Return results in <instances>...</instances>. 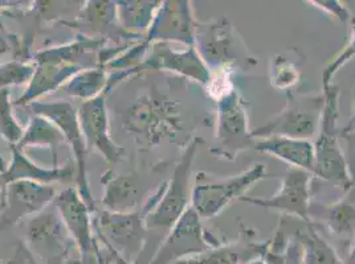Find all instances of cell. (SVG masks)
Returning <instances> with one entry per match:
<instances>
[{"instance_id": "cell-1", "label": "cell", "mask_w": 355, "mask_h": 264, "mask_svg": "<svg viewBox=\"0 0 355 264\" xmlns=\"http://www.w3.org/2000/svg\"><path fill=\"white\" fill-rule=\"evenodd\" d=\"M27 235L28 249L46 264H67L72 245L76 246L56 206H48L33 217Z\"/></svg>"}, {"instance_id": "cell-2", "label": "cell", "mask_w": 355, "mask_h": 264, "mask_svg": "<svg viewBox=\"0 0 355 264\" xmlns=\"http://www.w3.org/2000/svg\"><path fill=\"white\" fill-rule=\"evenodd\" d=\"M97 230L106 249L116 251L128 263L138 256L146 239V225L138 213L104 211L97 220Z\"/></svg>"}, {"instance_id": "cell-3", "label": "cell", "mask_w": 355, "mask_h": 264, "mask_svg": "<svg viewBox=\"0 0 355 264\" xmlns=\"http://www.w3.org/2000/svg\"><path fill=\"white\" fill-rule=\"evenodd\" d=\"M33 111L40 115L51 120L55 126H58L64 139L69 142L71 147L73 149L74 156H76V165H77V172H78V184L81 187L80 194L83 200L87 202V205L90 204V197H89L88 185L85 181V148L87 143L84 139V135L81 131L80 126V119H78V113L76 111L73 106L68 102H53V103H32Z\"/></svg>"}, {"instance_id": "cell-4", "label": "cell", "mask_w": 355, "mask_h": 264, "mask_svg": "<svg viewBox=\"0 0 355 264\" xmlns=\"http://www.w3.org/2000/svg\"><path fill=\"white\" fill-rule=\"evenodd\" d=\"M266 167L256 165L240 176L215 184H196L193 191V209L198 216L214 217L232 200L240 197L253 182L264 176Z\"/></svg>"}, {"instance_id": "cell-5", "label": "cell", "mask_w": 355, "mask_h": 264, "mask_svg": "<svg viewBox=\"0 0 355 264\" xmlns=\"http://www.w3.org/2000/svg\"><path fill=\"white\" fill-rule=\"evenodd\" d=\"M193 148L195 144L183 155L167 191L145 218L146 229H168L184 214L189 202V172L193 162Z\"/></svg>"}, {"instance_id": "cell-6", "label": "cell", "mask_w": 355, "mask_h": 264, "mask_svg": "<svg viewBox=\"0 0 355 264\" xmlns=\"http://www.w3.org/2000/svg\"><path fill=\"white\" fill-rule=\"evenodd\" d=\"M6 205L1 220L6 225L15 223L33 213H40L56 198L53 187L32 181L16 180L6 185Z\"/></svg>"}, {"instance_id": "cell-7", "label": "cell", "mask_w": 355, "mask_h": 264, "mask_svg": "<svg viewBox=\"0 0 355 264\" xmlns=\"http://www.w3.org/2000/svg\"><path fill=\"white\" fill-rule=\"evenodd\" d=\"M206 238L202 235L199 216L189 209L173 226L168 238L150 264H173L179 259L207 251Z\"/></svg>"}, {"instance_id": "cell-8", "label": "cell", "mask_w": 355, "mask_h": 264, "mask_svg": "<svg viewBox=\"0 0 355 264\" xmlns=\"http://www.w3.org/2000/svg\"><path fill=\"white\" fill-rule=\"evenodd\" d=\"M55 206L58 207L61 220L72 236L80 255L83 258H100L98 249L93 239L88 205L83 200L81 194L73 188H69L56 196Z\"/></svg>"}, {"instance_id": "cell-9", "label": "cell", "mask_w": 355, "mask_h": 264, "mask_svg": "<svg viewBox=\"0 0 355 264\" xmlns=\"http://www.w3.org/2000/svg\"><path fill=\"white\" fill-rule=\"evenodd\" d=\"M78 119L87 146L98 149L107 162H119L123 149L116 146L110 139L105 95H97L96 98L84 101L78 111Z\"/></svg>"}, {"instance_id": "cell-10", "label": "cell", "mask_w": 355, "mask_h": 264, "mask_svg": "<svg viewBox=\"0 0 355 264\" xmlns=\"http://www.w3.org/2000/svg\"><path fill=\"white\" fill-rule=\"evenodd\" d=\"M336 113V101L330 100L326 106L325 131L317 143L315 152V171L320 176L338 182L347 181L346 165L340 155V148L334 136L331 135L333 120Z\"/></svg>"}, {"instance_id": "cell-11", "label": "cell", "mask_w": 355, "mask_h": 264, "mask_svg": "<svg viewBox=\"0 0 355 264\" xmlns=\"http://www.w3.org/2000/svg\"><path fill=\"white\" fill-rule=\"evenodd\" d=\"M308 182L309 175L305 171L293 169L282 181V189L270 200H248L253 204L279 209L301 218L308 217Z\"/></svg>"}, {"instance_id": "cell-12", "label": "cell", "mask_w": 355, "mask_h": 264, "mask_svg": "<svg viewBox=\"0 0 355 264\" xmlns=\"http://www.w3.org/2000/svg\"><path fill=\"white\" fill-rule=\"evenodd\" d=\"M321 106H322V98H313V100H305V102L295 103L293 107L289 106L288 110L284 111V114L279 117V120L268 124L260 131H268L266 133L276 131V133L288 135L292 139L311 136L314 131L315 117L318 111L321 110Z\"/></svg>"}, {"instance_id": "cell-13", "label": "cell", "mask_w": 355, "mask_h": 264, "mask_svg": "<svg viewBox=\"0 0 355 264\" xmlns=\"http://www.w3.org/2000/svg\"><path fill=\"white\" fill-rule=\"evenodd\" d=\"M170 117L162 110L161 106L148 97H142L126 115V129L139 138H145L154 143L164 135Z\"/></svg>"}, {"instance_id": "cell-14", "label": "cell", "mask_w": 355, "mask_h": 264, "mask_svg": "<svg viewBox=\"0 0 355 264\" xmlns=\"http://www.w3.org/2000/svg\"><path fill=\"white\" fill-rule=\"evenodd\" d=\"M257 149L270 152L282 160L291 162L306 171H315V152L309 142L286 136H273L261 142Z\"/></svg>"}, {"instance_id": "cell-15", "label": "cell", "mask_w": 355, "mask_h": 264, "mask_svg": "<svg viewBox=\"0 0 355 264\" xmlns=\"http://www.w3.org/2000/svg\"><path fill=\"white\" fill-rule=\"evenodd\" d=\"M12 148H14L12 149V153H14L12 162H11L10 168L7 171H4L0 177L3 185H7L8 182H12L16 180H32V181L48 184L55 180L68 178L73 173V168H71V167H67L62 169H52V171L42 169V168L36 167L33 162H31L21 153V149H19L16 146H12Z\"/></svg>"}, {"instance_id": "cell-16", "label": "cell", "mask_w": 355, "mask_h": 264, "mask_svg": "<svg viewBox=\"0 0 355 264\" xmlns=\"http://www.w3.org/2000/svg\"><path fill=\"white\" fill-rule=\"evenodd\" d=\"M138 185L133 176H113L106 181L105 205L114 213H130L129 210L137 204Z\"/></svg>"}, {"instance_id": "cell-17", "label": "cell", "mask_w": 355, "mask_h": 264, "mask_svg": "<svg viewBox=\"0 0 355 264\" xmlns=\"http://www.w3.org/2000/svg\"><path fill=\"white\" fill-rule=\"evenodd\" d=\"M187 24L186 12L180 6H166L164 11L155 20L150 36H161L166 39L168 36H174V39H182L184 36L190 37V27H187Z\"/></svg>"}, {"instance_id": "cell-18", "label": "cell", "mask_w": 355, "mask_h": 264, "mask_svg": "<svg viewBox=\"0 0 355 264\" xmlns=\"http://www.w3.org/2000/svg\"><path fill=\"white\" fill-rule=\"evenodd\" d=\"M62 140H64V136L58 129V126H55L46 117L37 115L31 120L28 130L24 132L20 143L16 147L23 149L27 146H33V144L55 146L61 143Z\"/></svg>"}, {"instance_id": "cell-19", "label": "cell", "mask_w": 355, "mask_h": 264, "mask_svg": "<svg viewBox=\"0 0 355 264\" xmlns=\"http://www.w3.org/2000/svg\"><path fill=\"white\" fill-rule=\"evenodd\" d=\"M105 85V75L100 70H87L83 73L77 74L73 78H71L69 84L67 85L65 91L69 95L92 100L96 98L100 90Z\"/></svg>"}, {"instance_id": "cell-20", "label": "cell", "mask_w": 355, "mask_h": 264, "mask_svg": "<svg viewBox=\"0 0 355 264\" xmlns=\"http://www.w3.org/2000/svg\"><path fill=\"white\" fill-rule=\"evenodd\" d=\"M0 135L8 140L11 146H17L24 135L12 115L10 91L7 88H0Z\"/></svg>"}, {"instance_id": "cell-21", "label": "cell", "mask_w": 355, "mask_h": 264, "mask_svg": "<svg viewBox=\"0 0 355 264\" xmlns=\"http://www.w3.org/2000/svg\"><path fill=\"white\" fill-rule=\"evenodd\" d=\"M173 264H240V256L235 249H209L200 254L179 259Z\"/></svg>"}, {"instance_id": "cell-22", "label": "cell", "mask_w": 355, "mask_h": 264, "mask_svg": "<svg viewBox=\"0 0 355 264\" xmlns=\"http://www.w3.org/2000/svg\"><path fill=\"white\" fill-rule=\"evenodd\" d=\"M308 241L305 249H302L304 262L305 264H337L338 258L336 256L334 251L330 249L326 243L320 239Z\"/></svg>"}, {"instance_id": "cell-23", "label": "cell", "mask_w": 355, "mask_h": 264, "mask_svg": "<svg viewBox=\"0 0 355 264\" xmlns=\"http://www.w3.org/2000/svg\"><path fill=\"white\" fill-rule=\"evenodd\" d=\"M158 61H159V65L163 66H167V68H173L175 70H182L189 75H193V69H199L200 72H206L205 68H202L200 65V61L198 59V57L193 55V52L190 53H184V55H171V56H167L166 52L163 53H158L157 55Z\"/></svg>"}, {"instance_id": "cell-24", "label": "cell", "mask_w": 355, "mask_h": 264, "mask_svg": "<svg viewBox=\"0 0 355 264\" xmlns=\"http://www.w3.org/2000/svg\"><path fill=\"white\" fill-rule=\"evenodd\" d=\"M355 210L352 205L336 206L330 216H329V225L330 229L337 234H347L354 229Z\"/></svg>"}, {"instance_id": "cell-25", "label": "cell", "mask_w": 355, "mask_h": 264, "mask_svg": "<svg viewBox=\"0 0 355 264\" xmlns=\"http://www.w3.org/2000/svg\"><path fill=\"white\" fill-rule=\"evenodd\" d=\"M35 72L33 68L23 64H6L0 66V88H6L7 85L21 84L30 79Z\"/></svg>"}, {"instance_id": "cell-26", "label": "cell", "mask_w": 355, "mask_h": 264, "mask_svg": "<svg viewBox=\"0 0 355 264\" xmlns=\"http://www.w3.org/2000/svg\"><path fill=\"white\" fill-rule=\"evenodd\" d=\"M275 72L276 73L272 78L277 88H288V86L296 84V69L293 68V65L288 64L286 61H282L280 64H276Z\"/></svg>"}, {"instance_id": "cell-27", "label": "cell", "mask_w": 355, "mask_h": 264, "mask_svg": "<svg viewBox=\"0 0 355 264\" xmlns=\"http://www.w3.org/2000/svg\"><path fill=\"white\" fill-rule=\"evenodd\" d=\"M7 264H39L36 256L32 254V251L28 249V246L20 245L16 249L14 256L10 259Z\"/></svg>"}, {"instance_id": "cell-28", "label": "cell", "mask_w": 355, "mask_h": 264, "mask_svg": "<svg viewBox=\"0 0 355 264\" xmlns=\"http://www.w3.org/2000/svg\"><path fill=\"white\" fill-rule=\"evenodd\" d=\"M282 264H305L304 262V255H302V249L295 245L293 247L288 251L286 259H284Z\"/></svg>"}, {"instance_id": "cell-29", "label": "cell", "mask_w": 355, "mask_h": 264, "mask_svg": "<svg viewBox=\"0 0 355 264\" xmlns=\"http://www.w3.org/2000/svg\"><path fill=\"white\" fill-rule=\"evenodd\" d=\"M109 252H110V258L116 262L117 264H129L126 261H123L121 256H119V254L116 252V251H113V249H109Z\"/></svg>"}, {"instance_id": "cell-30", "label": "cell", "mask_w": 355, "mask_h": 264, "mask_svg": "<svg viewBox=\"0 0 355 264\" xmlns=\"http://www.w3.org/2000/svg\"><path fill=\"white\" fill-rule=\"evenodd\" d=\"M7 48H8L7 43H6L4 39L0 36V53H4V52L7 50Z\"/></svg>"}, {"instance_id": "cell-31", "label": "cell", "mask_w": 355, "mask_h": 264, "mask_svg": "<svg viewBox=\"0 0 355 264\" xmlns=\"http://www.w3.org/2000/svg\"><path fill=\"white\" fill-rule=\"evenodd\" d=\"M349 130H353L355 131V115L353 119H352V123H350V126H349Z\"/></svg>"}, {"instance_id": "cell-32", "label": "cell", "mask_w": 355, "mask_h": 264, "mask_svg": "<svg viewBox=\"0 0 355 264\" xmlns=\"http://www.w3.org/2000/svg\"><path fill=\"white\" fill-rule=\"evenodd\" d=\"M248 264H266L263 261H260V259H256V261H253V262H250Z\"/></svg>"}, {"instance_id": "cell-33", "label": "cell", "mask_w": 355, "mask_h": 264, "mask_svg": "<svg viewBox=\"0 0 355 264\" xmlns=\"http://www.w3.org/2000/svg\"><path fill=\"white\" fill-rule=\"evenodd\" d=\"M352 263L355 264V251H354V254H353V255H352Z\"/></svg>"}, {"instance_id": "cell-34", "label": "cell", "mask_w": 355, "mask_h": 264, "mask_svg": "<svg viewBox=\"0 0 355 264\" xmlns=\"http://www.w3.org/2000/svg\"><path fill=\"white\" fill-rule=\"evenodd\" d=\"M0 264H3V263H0Z\"/></svg>"}]
</instances>
